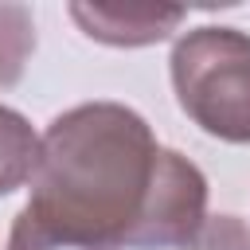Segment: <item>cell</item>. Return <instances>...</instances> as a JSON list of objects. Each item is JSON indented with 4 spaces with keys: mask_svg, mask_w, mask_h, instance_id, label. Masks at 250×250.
I'll list each match as a JSON object with an SVG mask.
<instances>
[{
    "mask_svg": "<svg viewBox=\"0 0 250 250\" xmlns=\"http://www.w3.org/2000/svg\"><path fill=\"white\" fill-rule=\"evenodd\" d=\"M156 160L160 145L137 109L82 102L43 129L23 211L62 238L125 250Z\"/></svg>",
    "mask_w": 250,
    "mask_h": 250,
    "instance_id": "6da1fadb",
    "label": "cell"
},
{
    "mask_svg": "<svg viewBox=\"0 0 250 250\" xmlns=\"http://www.w3.org/2000/svg\"><path fill=\"white\" fill-rule=\"evenodd\" d=\"M172 90L180 109L230 145H250V35L238 27H195L172 47Z\"/></svg>",
    "mask_w": 250,
    "mask_h": 250,
    "instance_id": "7a4b0ae2",
    "label": "cell"
},
{
    "mask_svg": "<svg viewBox=\"0 0 250 250\" xmlns=\"http://www.w3.org/2000/svg\"><path fill=\"white\" fill-rule=\"evenodd\" d=\"M4 250H109V246H90V242H78V238H62V234L47 230L43 223H35L27 211H20L12 230H8Z\"/></svg>",
    "mask_w": 250,
    "mask_h": 250,
    "instance_id": "ba28073f",
    "label": "cell"
},
{
    "mask_svg": "<svg viewBox=\"0 0 250 250\" xmlns=\"http://www.w3.org/2000/svg\"><path fill=\"white\" fill-rule=\"evenodd\" d=\"M35 51V20L23 4H0V90L16 86Z\"/></svg>",
    "mask_w": 250,
    "mask_h": 250,
    "instance_id": "8992f818",
    "label": "cell"
},
{
    "mask_svg": "<svg viewBox=\"0 0 250 250\" xmlns=\"http://www.w3.org/2000/svg\"><path fill=\"white\" fill-rule=\"evenodd\" d=\"M35 148H39V137H35L31 121L20 109L0 105V195H12L16 188L27 184Z\"/></svg>",
    "mask_w": 250,
    "mask_h": 250,
    "instance_id": "5b68a950",
    "label": "cell"
},
{
    "mask_svg": "<svg viewBox=\"0 0 250 250\" xmlns=\"http://www.w3.org/2000/svg\"><path fill=\"white\" fill-rule=\"evenodd\" d=\"M70 20L98 43L109 47H148L168 39L188 12L160 4H70Z\"/></svg>",
    "mask_w": 250,
    "mask_h": 250,
    "instance_id": "277c9868",
    "label": "cell"
},
{
    "mask_svg": "<svg viewBox=\"0 0 250 250\" xmlns=\"http://www.w3.org/2000/svg\"><path fill=\"white\" fill-rule=\"evenodd\" d=\"M207 219V176L180 156L160 148L152 188L145 195L141 219L125 238V250H180Z\"/></svg>",
    "mask_w": 250,
    "mask_h": 250,
    "instance_id": "3957f363",
    "label": "cell"
},
{
    "mask_svg": "<svg viewBox=\"0 0 250 250\" xmlns=\"http://www.w3.org/2000/svg\"><path fill=\"white\" fill-rule=\"evenodd\" d=\"M180 250H250V223L238 215H207Z\"/></svg>",
    "mask_w": 250,
    "mask_h": 250,
    "instance_id": "52a82bcc",
    "label": "cell"
}]
</instances>
